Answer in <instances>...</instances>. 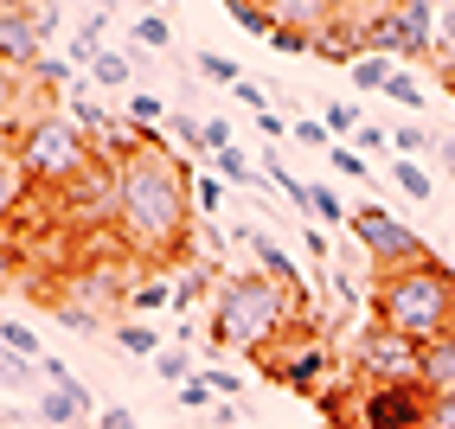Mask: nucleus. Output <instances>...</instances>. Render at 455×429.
Wrapping results in <instances>:
<instances>
[{"label":"nucleus","instance_id":"1","mask_svg":"<svg viewBox=\"0 0 455 429\" xmlns=\"http://www.w3.org/2000/svg\"><path fill=\"white\" fill-rule=\"evenodd\" d=\"M116 237L141 269H173L193 237V173L167 147H135L116 167Z\"/></svg>","mask_w":455,"mask_h":429},{"label":"nucleus","instance_id":"2","mask_svg":"<svg viewBox=\"0 0 455 429\" xmlns=\"http://www.w3.org/2000/svg\"><path fill=\"white\" fill-rule=\"evenodd\" d=\"M205 340L219 346V353H269L283 340V333H295L301 321H315L301 301L289 295V289H276L269 275H257V269H231V275H219V289H212V301H205Z\"/></svg>","mask_w":455,"mask_h":429},{"label":"nucleus","instance_id":"3","mask_svg":"<svg viewBox=\"0 0 455 429\" xmlns=\"http://www.w3.org/2000/svg\"><path fill=\"white\" fill-rule=\"evenodd\" d=\"M372 321L391 327L411 346H430L443 333H455V269L443 257H430V263L379 275L372 282Z\"/></svg>","mask_w":455,"mask_h":429},{"label":"nucleus","instance_id":"4","mask_svg":"<svg viewBox=\"0 0 455 429\" xmlns=\"http://www.w3.org/2000/svg\"><path fill=\"white\" fill-rule=\"evenodd\" d=\"M13 155H20L26 179L45 187V193H65V187H77L90 167H103L97 147L84 141V129L65 109H33V115H26L20 135H13Z\"/></svg>","mask_w":455,"mask_h":429},{"label":"nucleus","instance_id":"5","mask_svg":"<svg viewBox=\"0 0 455 429\" xmlns=\"http://www.w3.org/2000/svg\"><path fill=\"white\" fill-rule=\"evenodd\" d=\"M353 243L366 250V263L379 269V275H391V269H411V263H430V243H423L411 225H398L391 211L379 205V199H366V205H353Z\"/></svg>","mask_w":455,"mask_h":429},{"label":"nucleus","instance_id":"6","mask_svg":"<svg viewBox=\"0 0 455 429\" xmlns=\"http://www.w3.org/2000/svg\"><path fill=\"white\" fill-rule=\"evenodd\" d=\"M353 429H430V391L423 385H359L347 404Z\"/></svg>","mask_w":455,"mask_h":429},{"label":"nucleus","instance_id":"7","mask_svg":"<svg viewBox=\"0 0 455 429\" xmlns=\"http://www.w3.org/2000/svg\"><path fill=\"white\" fill-rule=\"evenodd\" d=\"M353 372H359V385H423V346L398 340L391 327L372 321L353 346Z\"/></svg>","mask_w":455,"mask_h":429},{"label":"nucleus","instance_id":"8","mask_svg":"<svg viewBox=\"0 0 455 429\" xmlns=\"http://www.w3.org/2000/svg\"><path fill=\"white\" fill-rule=\"evenodd\" d=\"M58 218L71 231H116V167H90L77 187L58 193Z\"/></svg>","mask_w":455,"mask_h":429},{"label":"nucleus","instance_id":"9","mask_svg":"<svg viewBox=\"0 0 455 429\" xmlns=\"http://www.w3.org/2000/svg\"><path fill=\"white\" fill-rule=\"evenodd\" d=\"M225 237H231V243H244V250L257 257V275H269L276 289H289L301 308L315 301L308 282H301V269H295V257L283 250V237H276V231H263V225H244V218H237V225H225Z\"/></svg>","mask_w":455,"mask_h":429},{"label":"nucleus","instance_id":"10","mask_svg":"<svg viewBox=\"0 0 455 429\" xmlns=\"http://www.w3.org/2000/svg\"><path fill=\"white\" fill-rule=\"evenodd\" d=\"M45 33H39V20H33V0H13V7H0V65L7 71H33L39 58H45Z\"/></svg>","mask_w":455,"mask_h":429},{"label":"nucleus","instance_id":"11","mask_svg":"<svg viewBox=\"0 0 455 429\" xmlns=\"http://www.w3.org/2000/svg\"><path fill=\"white\" fill-rule=\"evenodd\" d=\"M97 410H103V404H90L84 378H77V385H45L39 404H33V417L52 423V429H84V423H97Z\"/></svg>","mask_w":455,"mask_h":429},{"label":"nucleus","instance_id":"12","mask_svg":"<svg viewBox=\"0 0 455 429\" xmlns=\"http://www.w3.org/2000/svg\"><path fill=\"white\" fill-rule=\"evenodd\" d=\"M167 282H173V314H187V308H199V301H212L219 269H212L205 257H180V263L167 269Z\"/></svg>","mask_w":455,"mask_h":429},{"label":"nucleus","instance_id":"13","mask_svg":"<svg viewBox=\"0 0 455 429\" xmlns=\"http://www.w3.org/2000/svg\"><path fill=\"white\" fill-rule=\"evenodd\" d=\"M26 199H33V179H26L20 155H13V141H0V225H13Z\"/></svg>","mask_w":455,"mask_h":429},{"label":"nucleus","instance_id":"14","mask_svg":"<svg viewBox=\"0 0 455 429\" xmlns=\"http://www.w3.org/2000/svg\"><path fill=\"white\" fill-rule=\"evenodd\" d=\"M173 308V282H167V269H141L135 275V289H129V321H155Z\"/></svg>","mask_w":455,"mask_h":429},{"label":"nucleus","instance_id":"15","mask_svg":"<svg viewBox=\"0 0 455 429\" xmlns=\"http://www.w3.org/2000/svg\"><path fill=\"white\" fill-rule=\"evenodd\" d=\"M301 211H308V225H321V231H327V225H347V218H353V211H347V199L333 193L327 179H308V187H301Z\"/></svg>","mask_w":455,"mask_h":429},{"label":"nucleus","instance_id":"16","mask_svg":"<svg viewBox=\"0 0 455 429\" xmlns=\"http://www.w3.org/2000/svg\"><path fill=\"white\" fill-rule=\"evenodd\" d=\"M97 90H129L135 83V58L129 52H116V45H103L97 58H90V71H84Z\"/></svg>","mask_w":455,"mask_h":429},{"label":"nucleus","instance_id":"17","mask_svg":"<svg viewBox=\"0 0 455 429\" xmlns=\"http://www.w3.org/2000/svg\"><path fill=\"white\" fill-rule=\"evenodd\" d=\"M455 385V333H443V340H430L423 346V391H449Z\"/></svg>","mask_w":455,"mask_h":429},{"label":"nucleus","instance_id":"18","mask_svg":"<svg viewBox=\"0 0 455 429\" xmlns=\"http://www.w3.org/2000/svg\"><path fill=\"white\" fill-rule=\"evenodd\" d=\"M391 155L423 167V161L436 155V129H423V122H398V129H391Z\"/></svg>","mask_w":455,"mask_h":429},{"label":"nucleus","instance_id":"19","mask_svg":"<svg viewBox=\"0 0 455 429\" xmlns=\"http://www.w3.org/2000/svg\"><path fill=\"white\" fill-rule=\"evenodd\" d=\"M148 365H155V378H161V385H173V391L199 378V359H193L187 346H161V353L148 359Z\"/></svg>","mask_w":455,"mask_h":429},{"label":"nucleus","instance_id":"20","mask_svg":"<svg viewBox=\"0 0 455 429\" xmlns=\"http://www.w3.org/2000/svg\"><path fill=\"white\" fill-rule=\"evenodd\" d=\"M116 346H123V353H135V359H155L161 353V327L155 321H116Z\"/></svg>","mask_w":455,"mask_h":429},{"label":"nucleus","instance_id":"21","mask_svg":"<svg viewBox=\"0 0 455 429\" xmlns=\"http://www.w3.org/2000/svg\"><path fill=\"white\" fill-rule=\"evenodd\" d=\"M398 71H404V65H391V58H379V52H366V58H353V71H347V77H353V90H366V97H372V90H379V97H385V83H391V77H398Z\"/></svg>","mask_w":455,"mask_h":429},{"label":"nucleus","instance_id":"22","mask_svg":"<svg viewBox=\"0 0 455 429\" xmlns=\"http://www.w3.org/2000/svg\"><path fill=\"white\" fill-rule=\"evenodd\" d=\"M20 97H26V77L0 65V141L20 135Z\"/></svg>","mask_w":455,"mask_h":429},{"label":"nucleus","instance_id":"23","mask_svg":"<svg viewBox=\"0 0 455 429\" xmlns=\"http://www.w3.org/2000/svg\"><path fill=\"white\" fill-rule=\"evenodd\" d=\"M391 187H398L404 199H417V205H430V199H436L430 167H417V161H391Z\"/></svg>","mask_w":455,"mask_h":429},{"label":"nucleus","instance_id":"24","mask_svg":"<svg viewBox=\"0 0 455 429\" xmlns=\"http://www.w3.org/2000/svg\"><path fill=\"white\" fill-rule=\"evenodd\" d=\"M225 199H231V187H225L219 173H193V211H199L205 225H212V218L225 211Z\"/></svg>","mask_w":455,"mask_h":429},{"label":"nucleus","instance_id":"25","mask_svg":"<svg viewBox=\"0 0 455 429\" xmlns=\"http://www.w3.org/2000/svg\"><path fill=\"white\" fill-rule=\"evenodd\" d=\"M161 115H167V97H155V90H129L123 97V122H135V129H155Z\"/></svg>","mask_w":455,"mask_h":429},{"label":"nucleus","instance_id":"26","mask_svg":"<svg viewBox=\"0 0 455 429\" xmlns=\"http://www.w3.org/2000/svg\"><path fill=\"white\" fill-rule=\"evenodd\" d=\"M385 97H391V103H398V109H404L411 122L423 115V103H430V97H423V77H417V71H398V77H391V83H385Z\"/></svg>","mask_w":455,"mask_h":429},{"label":"nucleus","instance_id":"27","mask_svg":"<svg viewBox=\"0 0 455 429\" xmlns=\"http://www.w3.org/2000/svg\"><path fill=\"white\" fill-rule=\"evenodd\" d=\"M0 346H7V353H20L26 365H39V359H45V346H39V333L26 327V321H0Z\"/></svg>","mask_w":455,"mask_h":429},{"label":"nucleus","instance_id":"28","mask_svg":"<svg viewBox=\"0 0 455 429\" xmlns=\"http://www.w3.org/2000/svg\"><path fill=\"white\" fill-rule=\"evenodd\" d=\"M321 129H327L333 141H353L359 129H366V115H359V103H347V97H340V103H327V115H321Z\"/></svg>","mask_w":455,"mask_h":429},{"label":"nucleus","instance_id":"29","mask_svg":"<svg viewBox=\"0 0 455 429\" xmlns=\"http://www.w3.org/2000/svg\"><path fill=\"white\" fill-rule=\"evenodd\" d=\"M135 45L141 52H167L173 45V20L167 13H135Z\"/></svg>","mask_w":455,"mask_h":429},{"label":"nucleus","instance_id":"30","mask_svg":"<svg viewBox=\"0 0 455 429\" xmlns=\"http://www.w3.org/2000/svg\"><path fill=\"white\" fill-rule=\"evenodd\" d=\"M199 77H212L219 90H237V83H244V65L225 58V52H199Z\"/></svg>","mask_w":455,"mask_h":429},{"label":"nucleus","instance_id":"31","mask_svg":"<svg viewBox=\"0 0 455 429\" xmlns=\"http://www.w3.org/2000/svg\"><path fill=\"white\" fill-rule=\"evenodd\" d=\"M199 385L212 397H237V391H244V372H231V365H199Z\"/></svg>","mask_w":455,"mask_h":429},{"label":"nucleus","instance_id":"32","mask_svg":"<svg viewBox=\"0 0 455 429\" xmlns=\"http://www.w3.org/2000/svg\"><path fill=\"white\" fill-rule=\"evenodd\" d=\"M436 71H455V7H436Z\"/></svg>","mask_w":455,"mask_h":429},{"label":"nucleus","instance_id":"33","mask_svg":"<svg viewBox=\"0 0 455 429\" xmlns=\"http://www.w3.org/2000/svg\"><path fill=\"white\" fill-rule=\"evenodd\" d=\"M327 167L340 173V179H372V161H359L347 141H333V147H327Z\"/></svg>","mask_w":455,"mask_h":429},{"label":"nucleus","instance_id":"34","mask_svg":"<svg viewBox=\"0 0 455 429\" xmlns=\"http://www.w3.org/2000/svg\"><path fill=\"white\" fill-rule=\"evenodd\" d=\"M289 141H301V147H315V155H327V147H333V135L321 129L315 115H295V122H289Z\"/></svg>","mask_w":455,"mask_h":429},{"label":"nucleus","instance_id":"35","mask_svg":"<svg viewBox=\"0 0 455 429\" xmlns=\"http://www.w3.org/2000/svg\"><path fill=\"white\" fill-rule=\"evenodd\" d=\"M347 147H353L359 161H366V155H385V147H391V129H385V122H366V129H359Z\"/></svg>","mask_w":455,"mask_h":429},{"label":"nucleus","instance_id":"36","mask_svg":"<svg viewBox=\"0 0 455 429\" xmlns=\"http://www.w3.org/2000/svg\"><path fill=\"white\" fill-rule=\"evenodd\" d=\"M167 122H173V141H180V147L205 155V122H199V115H167Z\"/></svg>","mask_w":455,"mask_h":429},{"label":"nucleus","instance_id":"37","mask_svg":"<svg viewBox=\"0 0 455 429\" xmlns=\"http://www.w3.org/2000/svg\"><path fill=\"white\" fill-rule=\"evenodd\" d=\"M231 20L244 26V33H257L263 45H269V33H276V13H263V7H231Z\"/></svg>","mask_w":455,"mask_h":429},{"label":"nucleus","instance_id":"38","mask_svg":"<svg viewBox=\"0 0 455 429\" xmlns=\"http://www.w3.org/2000/svg\"><path fill=\"white\" fill-rule=\"evenodd\" d=\"M52 321H58V327H71V333H97V327H103L97 314H84V308H71V301H52Z\"/></svg>","mask_w":455,"mask_h":429},{"label":"nucleus","instance_id":"39","mask_svg":"<svg viewBox=\"0 0 455 429\" xmlns=\"http://www.w3.org/2000/svg\"><path fill=\"white\" fill-rule=\"evenodd\" d=\"M301 250H308V257H315L321 269L333 263V243H327V231H321V225H301Z\"/></svg>","mask_w":455,"mask_h":429},{"label":"nucleus","instance_id":"40","mask_svg":"<svg viewBox=\"0 0 455 429\" xmlns=\"http://www.w3.org/2000/svg\"><path fill=\"white\" fill-rule=\"evenodd\" d=\"M173 404H180V410H212L219 397H212V391H205V385L193 378V385H180V391H173Z\"/></svg>","mask_w":455,"mask_h":429},{"label":"nucleus","instance_id":"41","mask_svg":"<svg viewBox=\"0 0 455 429\" xmlns=\"http://www.w3.org/2000/svg\"><path fill=\"white\" fill-rule=\"evenodd\" d=\"M90 429H141V423H135V410H129V404H103Z\"/></svg>","mask_w":455,"mask_h":429},{"label":"nucleus","instance_id":"42","mask_svg":"<svg viewBox=\"0 0 455 429\" xmlns=\"http://www.w3.org/2000/svg\"><path fill=\"white\" fill-rule=\"evenodd\" d=\"M257 135H263L269 147H283V141H289V115H276V109H263V115H257Z\"/></svg>","mask_w":455,"mask_h":429},{"label":"nucleus","instance_id":"43","mask_svg":"<svg viewBox=\"0 0 455 429\" xmlns=\"http://www.w3.org/2000/svg\"><path fill=\"white\" fill-rule=\"evenodd\" d=\"M430 429H455V385L430 397Z\"/></svg>","mask_w":455,"mask_h":429},{"label":"nucleus","instance_id":"44","mask_svg":"<svg viewBox=\"0 0 455 429\" xmlns=\"http://www.w3.org/2000/svg\"><path fill=\"white\" fill-rule=\"evenodd\" d=\"M231 97H237V103H244L251 115H263V109H269V90H263L257 77H244V83H237V90H231Z\"/></svg>","mask_w":455,"mask_h":429},{"label":"nucleus","instance_id":"45","mask_svg":"<svg viewBox=\"0 0 455 429\" xmlns=\"http://www.w3.org/2000/svg\"><path fill=\"white\" fill-rule=\"evenodd\" d=\"M231 423H244V404H237V397H219V404H212V429H231Z\"/></svg>","mask_w":455,"mask_h":429},{"label":"nucleus","instance_id":"46","mask_svg":"<svg viewBox=\"0 0 455 429\" xmlns=\"http://www.w3.org/2000/svg\"><path fill=\"white\" fill-rule=\"evenodd\" d=\"M109 20H116L109 7H84V13H77V33H90V39H103V26H109Z\"/></svg>","mask_w":455,"mask_h":429},{"label":"nucleus","instance_id":"47","mask_svg":"<svg viewBox=\"0 0 455 429\" xmlns=\"http://www.w3.org/2000/svg\"><path fill=\"white\" fill-rule=\"evenodd\" d=\"M269 52L295 58V52H308V39H301V33H289V26H276V33H269Z\"/></svg>","mask_w":455,"mask_h":429},{"label":"nucleus","instance_id":"48","mask_svg":"<svg viewBox=\"0 0 455 429\" xmlns=\"http://www.w3.org/2000/svg\"><path fill=\"white\" fill-rule=\"evenodd\" d=\"M39 372H45V385H77V378H71V365L58 359V353H45V359H39Z\"/></svg>","mask_w":455,"mask_h":429},{"label":"nucleus","instance_id":"49","mask_svg":"<svg viewBox=\"0 0 455 429\" xmlns=\"http://www.w3.org/2000/svg\"><path fill=\"white\" fill-rule=\"evenodd\" d=\"M20 275V243H0V289Z\"/></svg>","mask_w":455,"mask_h":429},{"label":"nucleus","instance_id":"50","mask_svg":"<svg viewBox=\"0 0 455 429\" xmlns=\"http://www.w3.org/2000/svg\"><path fill=\"white\" fill-rule=\"evenodd\" d=\"M436 167H443V173H455V135H443V141H436Z\"/></svg>","mask_w":455,"mask_h":429},{"label":"nucleus","instance_id":"51","mask_svg":"<svg viewBox=\"0 0 455 429\" xmlns=\"http://www.w3.org/2000/svg\"><path fill=\"white\" fill-rule=\"evenodd\" d=\"M0 391H7V372H0Z\"/></svg>","mask_w":455,"mask_h":429},{"label":"nucleus","instance_id":"52","mask_svg":"<svg viewBox=\"0 0 455 429\" xmlns=\"http://www.w3.org/2000/svg\"><path fill=\"white\" fill-rule=\"evenodd\" d=\"M231 429H251V423H231Z\"/></svg>","mask_w":455,"mask_h":429}]
</instances>
